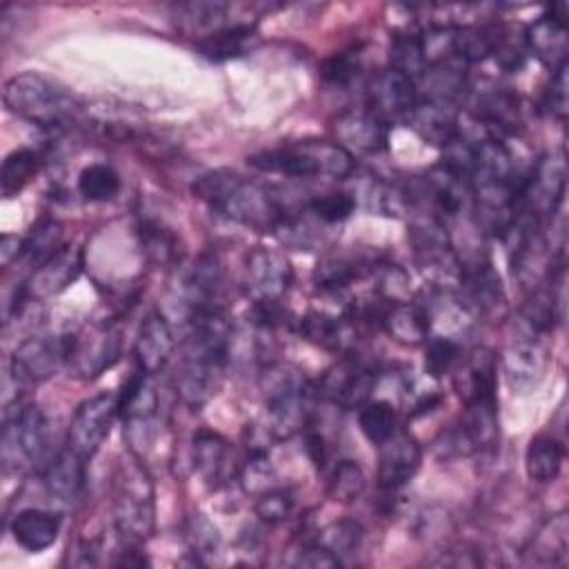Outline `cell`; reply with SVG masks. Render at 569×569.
I'll return each mask as SVG.
<instances>
[{"label":"cell","instance_id":"cell-1","mask_svg":"<svg viewBox=\"0 0 569 569\" xmlns=\"http://www.w3.org/2000/svg\"><path fill=\"white\" fill-rule=\"evenodd\" d=\"M198 200L209 204L220 216L260 231H278L284 222V211L278 200L256 182L244 180L231 169H216L193 182Z\"/></svg>","mask_w":569,"mask_h":569},{"label":"cell","instance_id":"cell-2","mask_svg":"<svg viewBox=\"0 0 569 569\" xmlns=\"http://www.w3.org/2000/svg\"><path fill=\"white\" fill-rule=\"evenodd\" d=\"M247 164L264 171L291 178H347L356 162L353 156L338 142L329 140H302L296 144H284L276 149H264L247 156Z\"/></svg>","mask_w":569,"mask_h":569},{"label":"cell","instance_id":"cell-3","mask_svg":"<svg viewBox=\"0 0 569 569\" xmlns=\"http://www.w3.org/2000/svg\"><path fill=\"white\" fill-rule=\"evenodd\" d=\"M4 107L22 120L44 129H60L76 116L73 96L53 78L24 71L4 82Z\"/></svg>","mask_w":569,"mask_h":569},{"label":"cell","instance_id":"cell-4","mask_svg":"<svg viewBox=\"0 0 569 569\" xmlns=\"http://www.w3.org/2000/svg\"><path fill=\"white\" fill-rule=\"evenodd\" d=\"M113 525L131 545H138L153 533V485L138 460L118 467L113 482Z\"/></svg>","mask_w":569,"mask_h":569},{"label":"cell","instance_id":"cell-5","mask_svg":"<svg viewBox=\"0 0 569 569\" xmlns=\"http://www.w3.org/2000/svg\"><path fill=\"white\" fill-rule=\"evenodd\" d=\"M318 387L291 369L269 371L267 416L269 433L278 440L291 438L309 427Z\"/></svg>","mask_w":569,"mask_h":569},{"label":"cell","instance_id":"cell-6","mask_svg":"<svg viewBox=\"0 0 569 569\" xmlns=\"http://www.w3.org/2000/svg\"><path fill=\"white\" fill-rule=\"evenodd\" d=\"M47 416L40 405L16 402V407H7L0 436L4 471H22L40 462L47 451Z\"/></svg>","mask_w":569,"mask_h":569},{"label":"cell","instance_id":"cell-7","mask_svg":"<svg viewBox=\"0 0 569 569\" xmlns=\"http://www.w3.org/2000/svg\"><path fill=\"white\" fill-rule=\"evenodd\" d=\"M567 187V160L562 151H551L536 160L531 171L525 176L518 196L516 213L531 222L542 224V220L553 218L565 200Z\"/></svg>","mask_w":569,"mask_h":569},{"label":"cell","instance_id":"cell-8","mask_svg":"<svg viewBox=\"0 0 569 569\" xmlns=\"http://www.w3.org/2000/svg\"><path fill=\"white\" fill-rule=\"evenodd\" d=\"M73 336H33L13 349L9 371L20 391L51 378L71 358Z\"/></svg>","mask_w":569,"mask_h":569},{"label":"cell","instance_id":"cell-9","mask_svg":"<svg viewBox=\"0 0 569 569\" xmlns=\"http://www.w3.org/2000/svg\"><path fill=\"white\" fill-rule=\"evenodd\" d=\"M118 413L120 409L116 393H98L80 402L69 422L67 447L80 458L91 460L107 440Z\"/></svg>","mask_w":569,"mask_h":569},{"label":"cell","instance_id":"cell-10","mask_svg":"<svg viewBox=\"0 0 569 569\" xmlns=\"http://www.w3.org/2000/svg\"><path fill=\"white\" fill-rule=\"evenodd\" d=\"M293 282L289 258L269 247H256L244 260V289L256 305L280 302Z\"/></svg>","mask_w":569,"mask_h":569},{"label":"cell","instance_id":"cell-11","mask_svg":"<svg viewBox=\"0 0 569 569\" xmlns=\"http://www.w3.org/2000/svg\"><path fill=\"white\" fill-rule=\"evenodd\" d=\"M373 387L376 371L367 362L347 356L322 373L318 382V396L327 398L340 409H360L371 400Z\"/></svg>","mask_w":569,"mask_h":569},{"label":"cell","instance_id":"cell-12","mask_svg":"<svg viewBox=\"0 0 569 569\" xmlns=\"http://www.w3.org/2000/svg\"><path fill=\"white\" fill-rule=\"evenodd\" d=\"M122 333L116 325H98L84 333H76L69 365L80 378L104 373L120 358Z\"/></svg>","mask_w":569,"mask_h":569},{"label":"cell","instance_id":"cell-13","mask_svg":"<svg viewBox=\"0 0 569 569\" xmlns=\"http://www.w3.org/2000/svg\"><path fill=\"white\" fill-rule=\"evenodd\" d=\"M527 53L538 58L547 69L556 71L567 64L569 38H567V4L558 2L549 13L540 16L533 24L527 27L525 36Z\"/></svg>","mask_w":569,"mask_h":569},{"label":"cell","instance_id":"cell-14","mask_svg":"<svg viewBox=\"0 0 569 569\" xmlns=\"http://www.w3.org/2000/svg\"><path fill=\"white\" fill-rule=\"evenodd\" d=\"M418 102V87L416 82L396 71V69H382L371 76L367 82V111L382 118L385 122L389 118H407L409 111Z\"/></svg>","mask_w":569,"mask_h":569},{"label":"cell","instance_id":"cell-15","mask_svg":"<svg viewBox=\"0 0 569 569\" xmlns=\"http://www.w3.org/2000/svg\"><path fill=\"white\" fill-rule=\"evenodd\" d=\"M422 451L407 429H396L378 445V482L382 489H400L420 469Z\"/></svg>","mask_w":569,"mask_h":569},{"label":"cell","instance_id":"cell-16","mask_svg":"<svg viewBox=\"0 0 569 569\" xmlns=\"http://www.w3.org/2000/svg\"><path fill=\"white\" fill-rule=\"evenodd\" d=\"M469 109L489 129V136L516 133L522 127V102L507 89L487 87L469 91Z\"/></svg>","mask_w":569,"mask_h":569},{"label":"cell","instance_id":"cell-17","mask_svg":"<svg viewBox=\"0 0 569 569\" xmlns=\"http://www.w3.org/2000/svg\"><path fill=\"white\" fill-rule=\"evenodd\" d=\"M336 142L351 156H376L387 149L389 124L371 111H345L333 120Z\"/></svg>","mask_w":569,"mask_h":569},{"label":"cell","instance_id":"cell-18","mask_svg":"<svg viewBox=\"0 0 569 569\" xmlns=\"http://www.w3.org/2000/svg\"><path fill=\"white\" fill-rule=\"evenodd\" d=\"M549 367V353L538 340H516L502 353V371L513 393L533 391Z\"/></svg>","mask_w":569,"mask_h":569},{"label":"cell","instance_id":"cell-19","mask_svg":"<svg viewBox=\"0 0 569 569\" xmlns=\"http://www.w3.org/2000/svg\"><path fill=\"white\" fill-rule=\"evenodd\" d=\"M173 349H176V338L169 320L160 311L147 313L133 345L138 369H142L149 376H156L167 367Z\"/></svg>","mask_w":569,"mask_h":569},{"label":"cell","instance_id":"cell-20","mask_svg":"<svg viewBox=\"0 0 569 569\" xmlns=\"http://www.w3.org/2000/svg\"><path fill=\"white\" fill-rule=\"evenodd\" d=\"M407 127L433 147H447L458 131V111L442 100H422L405 118Z\"/></svg>","mask_w":569,"mask_h":569},{"label":"cell","instance_id":"cell-21","mask_svg":"<svg viewBox=\"0 0 569 569\" xmlns=\"http://www.w3.org/2000/svg\"><path fill=\"white\" fill-rule=\"evenodd\" d=\"M453 389L465 405L493 400L496 358L489 349L471 351L453 373Z\"/></svg>","mask_w":569,"mask_h":569},{"label":"cell","instance_id":"cell-22","mask_svg":"<svg viewBox=\"0 0 569 569\" xmlns=\"http://www.w3.org/2000/svg\"><path fill=\"white\" fill-rule=\"evenodd\" d=\"M378 322L396 342L409 347L425 345L431 336L429 311L418 302H387Z\"/></svg>","mask_w":569,"mask_h":569},{"label":"cell","instance_id":"cell-23","mask_svg":"<svg viewBox=\"0 0 569 569\" xmlns=\"http://www.w3.org/2000/svg\"><path fill=\"white\" fill-rule=\"evenodd\" d=\"M193 467L207 485H224L233 473V453L227 438L218 431L200 429L193 436Z\"/></svg>","mask_w":569,"mask_h":569},{"label":"cell","instance_id":"cell-24","mask_svg":"<svg viewBox=\"0 0 569 569\" xmlns=\"http://www.w3.org/2000/svg\"><path fill=\"white\" fill-rule=\"evenodd\" d=\"M87 460L80 458L76 451L64 447L44 469V489L51 500L58 502H76L84 489L87 478Z\"/></svg>","mask_w":569,"mask_h":569},{"label":"cell","instance_id":"cell-25","mask_svg":"<svg viewBox=\"0 0 569 569\" xmlns=\"http://www.w3.org/2000/svg\"><path fill=\"white\" fill-rule=\"evenodd\" d=\"M60 525L62 518L58 511L22 509L11 520V536L22 549L38 553L49 549L58 540Z\"/></svg>","mask_w":569,"mask_h":569},{"label":"cell","instance_id":"cell-26","mask_svg":"<svg viewBox=\"0 0 569 569\" xmlns=\"http://www.w3.org/2000/svg\"><path fill=\"white\" fill-rule=\"evenodd\" d=\"M78 271H80V256L73 253L71 247H67L56 258H51L47 264L31 271V278L22 284L24 293L29 300L53 296V293L62 291L67 284H71L76 280Z\"/></svg>","mask_w":569,"mask_h":569},{"label":"cell","instance_id":"cell-27","mask_svg":"<svg viewBox=\"0 0 569 569\" xmlns=\"http://www.w3.org/2000/svg\"><path fill=\"white\" fill-rule=\"evenodd\" d=\"M229 7L222 2H182L173 11V20L180 33L204 40L207 36L229 27Z\"/></svg>","mask_w":569,"mask_h":569},{"label":"cell","instance_id":"cell-28","mask_svg":"<svg viewBox=\"0 0 569 569\" xmlns=\"http://www.w3.org/2000/svg\"><path fill=\"white\" fill-rule=\"evenodd\" d=\"M569 553V518L567 513L551 516L531 538L527 556L533 565L560 567L567 562Z\"/></svg>","mask_w":569,"mask_h":569},{"label":"cell","instance_id":"cell-29","mask_svg":"<svg viewBox=\"0 0 569 569\" xmlns=\"http://www.w3.org/2000/svg\"><path fill=\"white\" fill-rule=\"evenodd\" d=\"M353 316L347 311H327V309H311L302 320H300V331L322 345L325 349L342 351L347 349L351 336H349V320Z\"/></svg>","mask_w":569,"mask_h":569},{"label":"cell","instance_id":"cell-30","mask_svg":"<svg viewBox=\"0 0 569 569\" xmlns=\"http://www.w3.org/2000/svg\"><path fill=\"white\" fill-rule=\"evenodd\" d=\"M565 460V445L556 436H536L525 451V471L533 482H553Z\"/></svg>","mask_w":569,"mask_h":569},{"label":"cell","instance_id":"cell-31","mask_svg":"<svg viewBox=\"0 0 569 569\" xmlns=\"http://www.w3.org/2000/svg\"><path fill=\"white\" fill-rule=\"evenodd\" d=\"M256 40V27L249 22H233L211 36H207L204 40L198 42V49L204 58L213 60V62H222V60H231L242 56L247 49H251V42Z\"/></svg>","mask_w":569,"mask_h":569},{"label":"cell","instance_id":"cell-32","mask_svg":"<svg viewBox=\"0 0 569 569\" xmlns=\"http://www.w3.org/2000/svg\"><path fill=\"white\" fill-rule=\"evenodd\" d=\"M67 249L62 224L53 218H44L33 224L29 236L24 238V253L22 258L29 260L31 269H40L51 258H56L60 251Z\"/></svg>","mask_w":569,"mask_h":569},{"label":"cell","instance_id":"cell-33","mask_svg":"<svg viewBox=\"0 0 569 569\" xmlns=\"http://www.w3.org/2000/svg\"><path fill=\"white\" fill-rule=\"evenodd\" d=\"M40 171V156L33 149H16L2 160L0 191L4 198L18 196Z\"/></svg>","mask_w":569,"mask_h":569},{"label":"cell","instance_id":"cell-34","mask_svg":"<svg viewBox=\"0 0 569 569\" xmlns=\"http://www.w3.org/2000/svg\"><path fill=\"white\" fill-rule=\"evenodd\" d=\"M365 538L362 525L353 518H340L329 522L316 538V542L320 547H325L327 551H331L336 558H340V562H345L347 556L356 553V549L360 547Z\"/></svg>","mask_w":569,"mask_h":569},{"label":"cell","instance_id":"cell-35","mask_svg":"<svg viewBox=\"0 0 569 569\" xmlns=\"http://www.w3.org/2000/svg\"><path fill=\"white\" fill-rule=\"evenodd\" d=\"M78 191L89 202H107L113 200L120 191V176L113 167L93 162L84 167L78 176Z\"/></svg>","mask_w":569,"mask_h":569},{"label":"cell","instance_id":"cell-36","mask_svg":"<svg viewBox=\"0 0 569 569\" xmlns=\"http://www.w3.org/2000/svg\"><path fill=\"white\" fill-rule=\"evenodd\" d=\"M362 267L365 264L360 260L331 253L318 262L313 280L322 291H342L349 287V282H353L360 276Z\"/></svg>","mask_w":569,"mask_h":569},{"label":"cell","instance_id":"cell-37","mask_svg":"<svg viewBox=\"0 0 569 569\" xmlns=\"http://www.w3.org/2000/svg\"><path fill=\"white\" fill-rule=\"evenodd\" d=\"M358 425H360L362 436L369 442L380 445L385 438H389L398 429V416H396V409L391 402L369 400L360 407Z\"/></svg>","mask_w":569,"mask_h":569},{"label":"cell","instance_id":"cell-38","mask_svg":"<svg viewBox=\"0 0 569 569\" xmlns=\"http://www.w3.org/2000/svg\"><path fill=\"white\" fill-rule=\"evenodd\" d=\"M365 471L353 460H340L327 482V493L336 502H351L365 491Z\"/></svg>","mask_w":569,"mask_h":569},{"label":"cell","instance_id":"cell-39","mask_svg":"<svg viewBox=\"0 0 569 569\" xmlns=\"http://www.w3.org/2000/svg\"><path fill=\"white\" fill-rule=\"evenodd\" d=\"M389 58H391V69L409 76L413 82L422 76L425 71V62H422V53H420V42H418V33H398L391 42L389 49Z\"/></svg>","mask_w":569,"mask_h":569},{"label":"cell","instance_id":"cell-40","mask_svg":"<svg viewBox=\"0 0 569 569\" xmlns=\"http://www.w3.org/2000/svg\"><path fill=\"white\" fill-rule=\"evenodd\" d=\"M140 240L144 247V253L158 264H169L178 258L176 236L156 222H144L140 227Z\"/></svg>","mask_w":569,"mask_h":569},{"label":"cell","instance_id":"cell-41","mask_svg":"<svg viewBox=\"0 0 569 569\" xmlns=\"http://www.w3.org/2000/svg\"><path fill=\"white\" fill-rule=\"evenodd\" d=\"M425 345V373L429 378H440L458 360L460 347L449 336H429Z\"/></svg>","mask_w":569,"mask_h":569},{"label":"cell","instance_id":"cell-42","mask_svg":"<svg viewBox=\"0 0 569 569\" xmlns=\"http://www.w3.org/2000/svg\"><path fill=\"white\" fill-rule=\"evenodd\" d=\"M309 209L318 220H322L327 224H336V222L347 220L353 213L356 198L347 191H331V193L316 196L309 202Z\"/></svg>","mask_w":569,"mask_h":569},{"label":"cell","instance_id":"cell-43","mask_svg":"<svg viewBox=\"0 0 569 569\" xmlns=\"http://www.w3.org/2000/svg\"><path fill=\"white\" fill-rule=\"evenodd\" d=\"M240 482H242L244 491L253 493V496H260V493L276 487L273 485V469H271L264 451L258 449L247 458V462L240 469Z\"/></svg>","mask_w":569,"mask_h":569},{"label":"cell","instance_id":"cell-44","mask_svg":"<svg viewBox=\"0 0 569 569\" xmlns=\"http://www.w3.org/2000/svg\"><path fill=\"white\" fill-rule=\"evenodd\" d=\"M256 516L267 525H278L287 520L293 511V493L284 487H273L258 496L256 500Z\"/></svg>","mask_w":569,"mask_h":569},{"label":"cell","instance_id":"cell-45","mask_svg":"<svg viewBox=\"0 0 569 569\" xmlns=\"http://www.w3.org/2000/svg\"><path fill=\"white\" fill-rule=\"evenodd\" d=\"M320 73H322L325 82L336 84V87H345L358 76V58H353L349 51L333 53L331 58L325 60Z\"/></svg>","mask_w":569,"mask_h":569},{"label":"cell","instance_id":"cell-46","mask_svg":"<svg viewBox=\"0 0 569 569\" xmlns=\"http://www.w3.org/2000/svg\"><path fill=\"white\" fill-rule=\"evenodd\" d=\"M569 82H567V64H562L560 69L553 71L551 82L547 87V96H545V104L549 109V113L565 122L567 113H569Z\"/></svg>","mask_w":569,"mask_h":569},{"label":"cell","instance_id":"cell-47","mask_svg":"<svg viewBox=\"0 0 569 569\" xmlns=\"http://www.w3.org/2000/svg\"><path fill=\"white\" fill-rule=\"evenodd\" d=\"M187 533H189L191 547L196 549L193 553H209V551H213V549L218 547V542H220L218 529H216L202 513H196V516L189 518Z\"/></svg>","mask_w":569,"mask_h":569},{"label":"cell","instance_id":"cell-48","mask_svg":"<svg viewBox=\"0 0 569 569\" xmlns=\"http://www.w3.org/2000/svg\"><path fill=\"white\" fill-rule=\"evenodd\" d=\"M296 565L325 569V567H340L342 562H340V558H336L331 551H327V549L320 547L318 542H311V545H307V547L300 551Z\"/></svg>","mask_w":569,"mask_h":569},{"label":"cell","instance_id":"cell-49","mask_svg":"<svg viewBox=\"0 0 569 569\" xmlns=\"http://www.w3.org/2000/svg\"><path fill=\"white\" fill-rule=\"evenodd\" d=\"M24 253V238H18V236H11V233H4L2 240H0V258H2V264H11L13 260L22 258Z\"/></svg>","mask_w":569,"mask_h":569},{"label":"cell","instance_id":"cell-50","mask_svg":"<svg viewBox=\"0 0 569 569\" xmlns=\"http://www.w3.org/2000/svg\"><path fill=\"white\" fill-rule=\"evenodd\" d=\"M307 453L311 456L313 465L322 467V462H325V440H322L320 433H316V431L307 433Z\"/></svg>","mask_w":569,"mask_h":569}]
</instances>
